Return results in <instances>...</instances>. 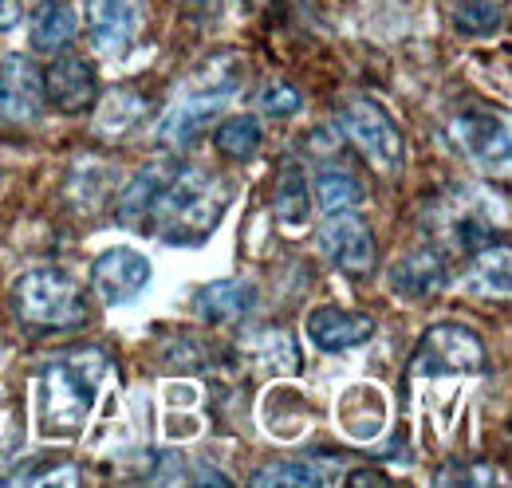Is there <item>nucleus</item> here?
I'll return each mask as SVG.
<instances>
[{
    "instance_id": "nucleus-1",
    "label": "nucleus",
    "mask_w": 512,
    "mask_h": 488,
    "mask_svg": "<svg viewBox=\"0 0 512 488\" xmlns=\"http://www.w3.org/2000/svg\"><path fill=\"white\" fill-rule=\"evenodd\" d=\"M225 209H229V182L209 170L182 166L166 174L142 233H154L166 244H201L221 225Z\"/></svg>"
},
{
    "instance_id": "nucleus-2",
    "label": "nucleus",
    "mask_w": 512,
    "mask_h": 488,
    "mask_svg": "<svg viewBox=\"0 0 512 488\" xmlns=\"http://www.w3.org/2000/svg\"><path fill=\"white\" fill-rule=\"evenodd\" d=\"M107 366L99 347H83L40 370V429L48 437H71L83 429L107 382Z\"/></svg>"
},
{
    "instance_id": "nucleus-3",
    "label": "nucleus",
    "mask_w": 512,
    "mask_h": 488,
    "mask_svg": "<svg viewBox=\"0 0 512 488\" xmlns=\"http://www.w3.org/2000/svg\"><path fill=\"white\" fill-rule=\"evenodd\" d=\"M237 83H241V63H237V56L221 52L213 63H205L190 79V87L162 115V122H158V142L162 146H186V142H193L209 122L229 107V99L237 95Z\"/></svg>"
},
{
    "instance_id": "nucleus-4",
    "label": "nucleus",
    "mask_w": 512,
    "mask_h": 488,
    "mask_svg": "<svg viewBox=\"0 0 512 488\" xmlns=\"http://www.w3.org/2000/svg\"><path fill=\"white\" fill-rule=\"evenodd\" d=\"M12 311L36 331H67L87 319V296L64 268H32L12 284Z\"/></svg>"
},
{
    "instance_id": "nucleus-5",
    "label": "nucleus",
    "mask_w": 512,
    "mask_h": 488,
    "mask_svg": "<svg viewBox=\"0 0 512 488\" xmlns=\"http://www.w3.org/2000/svg\"><path fill=\"white\" fill-rule=\"evenodd\" d=\"M339 126H343V134L359 146V154L371 162V170L386 178V182H394L402 170H406V142H402V134H398V126L390 122L379 103H371V99H355V103H347L343 111H339Z\"/></svg>"
},
{
    "instance_id": "nucleus-6",
    "label": "nucleus",
    "mask_w": 512,
    "mask_h": 488,
    "mask_svg": "<svg viewBox=\"0 0 512 488\" xmlns=\"http://www.w3.org/2000/svg\"><path fill=\"white\" fill-rule=\"evenodd\" d=\"M449 134L469 162H477L489 174L493 170L509 174V122L501 119V111H489L481 103H461L449 115Z\"/></svg>"
},
{
    "instance_id": "nucleus-7",
    "label": "nucleus",
    "mask_w": 512,
    "mask_h": 488,
    "mask_svg": "<svg viewBox=\"0 0 512 488\" xmlns=\"http://www.w3.org/2000/svg\"><path fill=\"white\" fill-rule=\"evenodd\" d=\"M414 374L422 378H438V374H477L485 370V343L461 327V323H438L422 335L418 351H414Z\"/></svg>"
},
{
    "instance_id": "nucleus-8",
    "label": "nucleus",
    "mask_w": 512,
    "mask_h": 488,
    "mask_svg": "<svg viewBox=\"0 0 512 488\" xmlns=\"http://www.w3.org/2000/svg\"><path fill=\"white\" fill-rule=\"evenodd\" d=\"M320 256L335 268V272H343V276H367L371 268H375V233H371V225L363 221V217H355V213H331L327 221H323L320 237Z\"/></svg>"
},
{
    "instance_id": "nucleus-9",
    "label": "nucleus",
    "mask_w": 512,
    "mask_h": 488,
    "mask_svg": "<svg viewBox=\"0 0 512 488\" xmlns=\"http://www.w3.org/2000/svg\"><path fill=\"white\" fill-rule=\"evenodd\" d=\"M87 32L103 56H127L146 24L142 0H87Z\"/></svg>"
},
{
    "instance_id": "nucleus-10",
    "label": "nucleus",
    "mask_w": 512,
    "mask_h": 488,
    "mask_svg": "<svg viewBox=\"0 0 512 488\" xmlns=\"http://www.w3.org/2000/svg\"><path fill=\"white\" fill-rule=\"evenodd\" d=\"M91 288L107 307L130 304L150 288V260L134 248H107L91 264Z\"/></svg>"
},
{
    "instance_id": "nucleus-11",
    "label": "nucleus",
    "mask_w": 512,
    "mask_h": 488,
    "mask_svg": "<svg viewBox=\"0 0 512 488\" xmlns=\"http://www.w3.org/2000/svg\"><path fill=\"white\" fill-rule=\"evenodd\" d=\"M386 288H390L398 300H406V304L438 300L449 288V268H446V260H442V252H434V248L406 252L402 260L390 264Z\"/></svg>"
},
{
    "instance_id": "nucleus-12",
    "label": "nucleus",
    "mask_w": 512,
    "mask_h": 488,
    "mask_svg": "<svg viewBox=\"0 0 512 488\" xmlns=\"http://www.w3.org/2000/svg\"><path fill=\"white\" fill-rule=\"evenodd\" d=\"M40 111H44V75L24 56H4L0 60V119L28 126L40 119Z\"/></svg>"
},
{
    "instance_id": "nucleus-13",
    "label": "nucleus",
    "mask_w": 512,
    "mask_h": 488,
    "mask_svg": "<svg viewBox=\"0 0 512 488\" xmlns=\"http://www.w3.org/2000/svg\"><path fill=\"white\" fill-rule=\"evenodd\" d=\"M44 99L60 115H87L99 99V71L87 60L64 56L44 71Z\"/></svg>"
},
{
    "instance_id": "nucleus-14",
    "label": "nucleus",
    "mask_w": 512,
    "mask_h": 488,
    "mask_svg": "<svg viewBox=\"0 0 512 488\" xmlns=\"http://www.w3.org/2000/svg\"><path fill=\"white\" fill-rule=\"evenodd\" d=\"M375 335V319L347 307H316L308 315V339L323 355H343L351 347H363Z\"/></svg>"
},
{
    "instance_id": "nucleus-15",
    "label": "nucleus",
    "mask_w": 512,
    "mask_h": 488,
    "mask_svg": "<svg viewBox=\"0 0 512 488\" xmlns=\"http://www.w3.org/2000/svg\"><path fill=\"white\" fill-rule=\"evenodd\" d=\"M256 307V284L253 280H213L205 288H197L193 311L201 323L221 327V323H237Z\"/></svg>"
},
{
    "instance_id": "nucleus-16",
    "label": "nucleus",
    "mask_w": 512,
    "mask_h": 488,
    "mask_svg": "<svg viewBox=\"0 0 512 488\" xmlns=\"http://www.w3.org/2000/svg\"><path fill=\"white\" fill-rule=\"evenodd\" d=\"M442 233L457 252H481L493 244V221L485 213V201H473V193H457L453 205H442Z\"/></svg>"
},
{
    "instance_id": "nucleus-17",
    "label": "nucleus",
    "mask_w": 512,
    "mask_h": 488,
    "mask_svg": "<svg viewBox=\"0 0 512 488\" xmlns=\"http://www.w3.org/2000/svg\"><path fill=\"white\" fill-rule=\"evenodd\" d=\"M272 213L288 233H300L312 217V189H308V174L296 158L280 162V178H276V193H272Z\"/></svg>"
},
{
    "instance_id": "nucleus-18",
    "label": "nucleus",
    "mask_w": 512,
    "mask_h": 488,
    "mask_svg": "<svg viewBox=\"0 0 512 488\" xmlns=\"http://www.w3.org/2000/svg\"><path fill=\"white\" fill-rule=\"evenodd\" d=\"M241 355H245L249 363L272 370V374H296V370H300L296 335L284 331V327H260V331H253V335L241 343Z\"/></svg>"
},
{
    "instance_id": "nucleus-19",
    "label": "nucleus",
    "mask_w": 512,
    "mask_h": 488,
    "mask_svg": "<svg viewBox=\"0 0 512 488\" xmlns=\"http://www.w3.org/2000/svg\"><path fill=\"white\" fill-rule=\"evenodd\" d=\"M75 28H79V20L67 0H44L28 20V40L36 52H60L71 44Z\"/></svg>"
},
{
    "instance_id": "nucleus-20",
    "label": "nucleus",
    "mask_w": 512,
    "mask_h": 488,
    "mask_svg": "<svg viewBox=\"0 0 512 488\" xmlns=\"http://www.w3.org/2000/svg\"><path fill=\"white\" fill-rule=\"evenodd\" d=\"M509 268H512V256H509V244H489V248H481L477 252V260H473V268H469V276H465V288L473 292V296H481V300H509Z\"/></svg>"
},
{
    "instance_id": "nucleus-21",
    "label": "nucleus",
    "mask_w": 512,
    "mask_h": 488,
    "mask_svg": "<svg viewBox=\"0 0 512 488\" xmlns=\"http://www.w3.org/2000/svg\"><path fill=\"white\" fill-rule=\"evenodd\" d=\"M166 174H170V170L150 166V170H142V174L123 189V197H119V221H123L127 229H138V233L146 229L150 205H154L158 189H162V182H166Z\"/></svg>"
},
{
    "instance_id": "nucleus-22",
    "label": "nucleus",
    "mask_w": 512,
    "mask_h": 488,
    "mask_svg": "<svg viewBox=\"0 0 512 488\" xmlns=\"http://www.w3.org/2000/svg\"><path fill=\"white\" fill-rule=\"evenodd\" d=\"M312 201L320 213H343L359 201V182L347 174V170H335V166H323L320 174L312 178Z\"/></svg>"
},
{
    "instance_id": "nucleus-23",
    "label": "nucleus",
    "mask_w": 512,
    "mask_h": 488,
    "mask_svg": "<svg viewBox=\"0 0 512 488\" xmlns=\"http://www.w3.org/2000/svg\"><path fill=\"white\" fill-rule=\"evenodd\" d=\"M264 134H260V122L253 115H233L217 126V150L233 162H249L256 150H260Z\"/></svg>"
},
{
    "instance_id": "nucleus-24",
    "label": "nucleus",
    "mask_w": 512,
    "mask_h": 488,
    "mask_svg": "<svg viewBox=\"0 0 512 488\" xmlns=\"http://www.w3.org/2000/svg\"><path fill=\"white\" fill-rule=\"evenodd\" d=\"M253 485L256 488H304V485H320V473L308 465V461H272L264 469L253 473Z\"/></svg>"
},
{
    "instance_id": "nucleus-25",
    "label": "nucleus",
    "mask_w": 512,
    "mask_h": 488,
    "mask_svg": "<svg viewBox=\"0 0 512 488\" xmlns=\"http://www.w3.org/2000/svg\"><path fill=\"white\" fill-rule=\"evenodd\" d=\"M453 24H457L461 36H493L501 28V8L493 0H469V4L457 8Z\"/></svg>"
},
{
    "instance_id": "nucleus-26",
    "label": "nucleus",
    "mask_w": 512,
    "mask_h": 488,
    "mask_svg": "<svg viewBox=\"0 0 512 488\" xmlns=\"http://www.w3.org/2000/svg\"><path fill=\"white\" fill-rule=\"evenodd\" d=\"M256 107H260V115H268V119H292V115L304 107V99H300V91H296L292 83L268 79V83L260 87V95H256Z\"/></svg>"
},
{
    "instance_id": "nucleus-27",
    "label": "nucleus",
    "mask_w": 512,
    "mask_h": 488,
    "mask_svg": "<svg viewBox=\"0 0 512 488\" xmlns=\"http://www.w3.org/2000/svg\"><path fill=\"white\" fill-rule=\"evenodd\" d=\"M20 20H24L20 0H0V32H12Z\"/></svg>"
},
{
    "instance_id": "nucleus-28",
    "label": "nucleus",
    "mask_w": 512,
    "mask_h": 488,
    "mask_svg": "<svg viewBox=\"0 0 512 488\" xmlns=\"http://www.w3.org/2000/svg\"><path fill=\"white\" fill-rule=\"evenodd\" d=\"M190 485H221V488H229L233 481H229L225 473L209 469V465H197V469H193V477H190Z\"/></svg>"
},
{
    "instance_id": "nucleus-29",
    "label": "nucleus",
    "mask_w": 512,
    "mask_h": 488,
    "mask_svg": "<svg viewBox=\"0 0 512 488\" xmlns=\"http://www.w3.org/2000/svg\"><path fill=\"white\" fill-rule=\"evenodd\" d=\"M347 485H390V481L375 469H355V473H347Z\"/></svg>"
},
{
    "instance_id": "nucleus-30",
    "label": "nucleus",
    "mask_w": 512,
    "mask_h": 488,
    "mask_svg": "<svg viewBox=\"0 0 512 488\" xmlns=\"http://www.w3.org/2000/svg\"><path fill=\"white\" fill-rule=\"evenodd\" d=\"M178 4H186L193 12H209V8H217V0H178Z\"/></svg>"
},
{
    "instance_id": "nucleus-31",
    "label": "nucleus",
    "mask_w": 512,
    "mask_h": 488,
    "mask_svg": "<svg viewBox=\"0 0 512 488\" xmlns=\"http://www.w3.org/2000/svg\"><path fill=\"white\" fill-rule=\"evenodd\" d=\"M4 422H8V406H4V398H0V429H4Z\"/></svg>"
}]
</instances>
